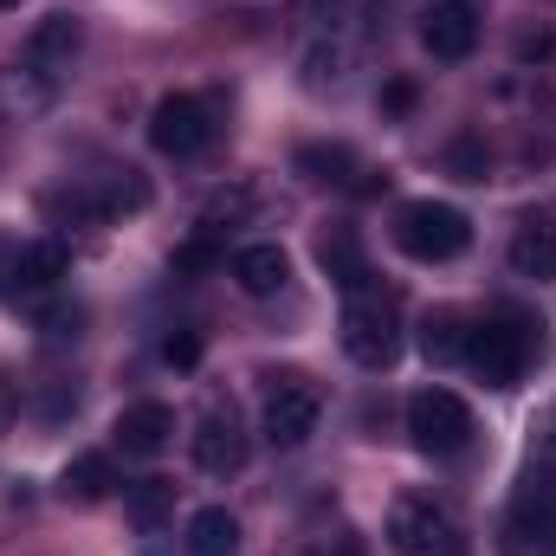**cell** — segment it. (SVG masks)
Wrapping results in <instances>:
<instances>
[{
    "instance_id": "obj_1",
    "label": "cell",
    "mask_w": 556,
    "mask_h": 556,
    "mask_svg": "<svg viewBox=\"0 0 556 556\" xmlns=\"http://www.w3.org/2000/svg\"><path fill=\"white\" fill-rule=\"evenodd\" d=\"M531 350H544V324H525V317H485L466 330V369L485 389H511L525 376Z\"/></svg>"
},
{
    "instance_id": "obj_2",
    "label": "cell",
    "mask_w": 556,
    "mask_h": 556,
    "mask_svg": "<svg viewBox=\"0 0 556 556\" xmlns=\"http://www.w3.org/2000/svg\"><path fill=\"white\" fill-rule=\"evenodd\" d=\"M337 330H343V356L363 363V369H389L395 350H402V317H395V304L376 285L343 298V324Z\"/></svg>"
},
{
    "instance_id": "obj_3",
    "label": "cell",
    "mask_w": 556,
    "mask_h": 556,
    "mask_svg": "<svg viewBox=\"0 0 556 556\" xmlns=\"http://www.w3.org/2000/svg\"><path fill=\"white\" fill-rule=\"evenodd\" d=\"M466 240H472V227H466V214L446 207V201H408V207L395 214V247H402L408 260H420V266L459 260Z\"/></svg>"
},
{
    "instance_id": "obj_4",
    "label": "cell",
    "mask_w": 556,
    "mask_h": 556,
    "mask_svg": "<svg viewBox=\"0 0 556 556\" xmlns=\"http://www.w3.org/2000/svg\"><path fill=\"white\" fill-rule=\"evenodd\" d=\"M46 207H52L59 220H111V214H137V207H149V181H142L137 168H104V175H91V181L52 194Z\"/></svg>"
},
{
    "instance_id": "obj_5",
    "label": "cell",
    "mask_w": 556,
    "mask_h": 556,
    "mask_svg": "<svg viewBox=\"0 0 556 556\" xmlns=\"http://www.w3.org/2000/svg\"><path fill=\"white\" fill-rule=\"evenodd\" d=\"M408 433L427 459H453L472 446V408L453 395V389H420L408 402Z\"/></svg>"
},
{
    "instance_id": "obj_6",
    "label": "cell",
    "mask_w": 556,
    "mask_h": 556,
    "mask_svg": "<svg viewBox=\"0 0 556 556\" xmlns=\"http://www.w3.org/2000/svg\"><path fill=\"white\" fill-rule=\"evenodd\" d=\"M511 551L556 556V466H531L511 492Z\"/></svg>"
},
{
    "instance_id": "obj_7",
    "label": "cell",
    "mask_w": 556,
    "mask_h": 556,
    "mask_svg": "<svg viewBox=\"0 0 556 556\" xmlns=\"http://www.w3.org/2000/svg\"><path fill=\"white\" fill-rule=\"evenodd\" d=\"M149 142H155L162 155L188 162V155H201V149L214 142V111H207L201 98L175 91V98H162V104L149 111Z\"/></svg>"
},
{
    "instance_id": "obj_8",
    "label": "cell",
    "mask_w": 556,
    "mask_h": 556,
    "mask_svg": "<svg viewBox=\"0 0 556 556\" xmlns=\"http://www.w3.org/2000/svg\"><path fill=\"white\" fill-rule=\"evenodd\" d=\"M317 415H324V402H317V389L304 382V376H278L273 395H266V440H273L278 453H291V446H304L311 433H317Z\"/></svg>"
},
{
    "instance_id": "obj_9",
    "label": "cell",
    "mask_w": 556,
    "mask_h": 556,
    "mask_svg": "<svg viewBox=\"0 0 556 556\" xmlns=\"http://www.w3.org/2000/svg\"><path fill=\"white\" fill-rule=\"evenodd\" d=\"M78 46H85V20H78V13H46V20L26 33L20 65H26V72H39V78H52V85H65V72H72Z\"/></svg>"
},
{
    "instance_id": "obj_10",
    "label": "cell",
    "mask_w": 556,
    "mask_h": 556,
    "mask_svg": "<svg viewBox=\"0 0 556 556\" xmlns=\"http://www.w3.org/2000/svg\"><path fill=\"white\" fill-rule=\"evenodd\" d=\"M420 46H427L440 65H459V59L479 46V7H472V0H433L427 20H420Z\"/></svg>"
},
{
    "instance_id": "obj_11",
    "label": "cell",
    "mask_w": 556,
    "mask_h": 556,
    "mask_svg": "<svg viewBox=\"0 0 556 556\" xmlns=\"http://www.w3.org/2000/svg\"><path fill=\"white\" fill-rule=\"evenodd\" d=\"M65 266H72L65 240H26V247L7 253V278H0V291H7V298H39V291H52V285L65 278Z\"/></svg>"
},
{
    "instance_id": "obj_12",
    "label": "cell",
    "mask_w": 556,
    "mask_h": 556,
    "mask_svg": "<svg viewBox=\"0 0 556 556\" xmlns=\"http://www.w3.org/2000/svg\"><path fill=\"white\" fill-rule=\"evenodd\" d=\"M194 466L207 479H227V472L247 466V433H240L233 408H207L201 415V427H194Z\"/></svg>"
},
{
    "instance_id": "obj_13",
    "label": "cell",
    "mask_w": 556,
    "mask_h": 556,
    "mask_svg": "<svg viewBox=\"0 0 556 556\" xmlns=\"http://www.w3.org/2000/svg\"><path fill=\"white\" fill-rule=\"evenodd\" d=\"M111 440H117L130 459H155V453L175 440V408H168V402H137V408H124V415H117Z\"/></svg>"
},
{
    "instance_id": "obj_14",
    "label": "cell",
    "mask_w": 556,
    "mask_h": 556,
    "mask_svg": "<svg viewBox=\"0 0 556 556\" xmlns=\"http://www.w3.org/2000/svg\"><path fill=\"white\" fill-rule=\"evenodd\" d=\"M389 544L402 556H427L446 544V518H440V505L433 498H395V511H389Z\"/></svg>"
},
{
    "instance_id": "obj_15",
    "label": "cell",
    "mask_w": 556,
    "mask_h": 556,
    "mask_svg": "<svg viewBox=\"0 0 556 556\" xmlns=\"http://www.w3.org/2000/svg\"><path fill=\"white\" fill-rule=\"evenodd\" d=\"M233 278H240L247 298H278L285 278H291V260H285V247H273V240H253V247L233 253Z\"/></svg>"
},
{
    "instance_id": "obj_16",
    "label": "cell",
    "mask_w": 556,
    "mask_h": 556,
    "mask_svg": "<svg viewBox=\"0 0 556 556\" xmlns=\"http://www.w3.org/2000/svg\"><path fill=\"white\" fill-rule=\"evenodd\" d=\"M298 175H304V181H324V188H376V181H363L369 168H363L343 142H304V149H298Z\"/></svg>"
},
{
    "instance_id": "obj_17",
    "label": "cell",
    "mask_w": 556,
    "mask_h": 556,
    "mask_svg": "<svg viewBox=\"0 0 556 556\" xmlns=\"http://www.w3.org/2000/svg\"><path fill=\"white\" fill-rule=\"evenodd\" d=\"M511 266H518V278H544V285H556V220L531 214V220L511 233Z\"/></svg>"
},
{
    "instance_id": "obj_18",
    "label": "cell",
    "mask_w": 556,
    "mask_h": 556,
    "mask_svg": "<svg viewBox=\"0 0 556 556\" xmlns=\"http://www.w3.org/2000/svg\"><path fill=\"white\" fill-rule=\"evenodd\" d=\"M52 98H59L52 78H39L26 65H0V117H39Z\"/></svg>"
},
{
    "instance_id": "obj_19",
    "label": "cell",
    "mask_w": 556,
    "mask_h": 556,
    "mask_svg": "<svg viewBox=\"0 0 556 556\" xmlns=\"http://www.w3.org/2000/svg\"><path fill=\"white\" fill-rule=\"evenodd\" d=\"M317 260H324V273L343 285V298H350V291H369V266H363V247H356L350 227H330V233L317 240Z\"/></svg>"
},
{
    "instance_id": "obj_20",
    "label": "cell",
    "mask_w": 556,
    "mask_h": 556,
    "mask_svg": "<svg viewBox=\"0 0 556 556\" xmlns=\"http://www.w3.org/2000/svg\"><path fill=\"white\" fill-rule=\"evenodd\" d=\"M240 551V518L227 505H207L188 518V556H233Z\"/></svg>"
},
{
    "instance_id": "obj_21",
    "label": "cell",
    "mask_w": 556,
    "mask_h": 556,
    "mask_svg": "<svg viewBox=\"0 0 556 556\" xmlns=\"http://www.w3.org/2000/svg\"><path fill=\"white\" fill-rule=\"evenodd\" d=\"M111 459L104 453H78L72 466H65V479H59V492L72 498V505H98V498H111Z\"/></svg>"
},
{
    "instance_id": "obj_22",
    "label": "cell",
    "mask_w": 556,
    "mask_h": 556,
    "mask_svg": "<svg viewBox=\"0 0 556 556\" xmlns=\"http://www.w3.org/2000/svg\"><path fill=\"white\" fill-rule=\"evenodd\" d=\"M420 350H427V363H466V324L453 311H433L420 324Z\"/></svg>"
},
{
    "instance_id": "obj_23",
    "label": "cell",
    "mask_w": 556,
    "mask_h": 556,
    "mask_svg": "<svg viewBox=\"0 0 556 556\" xmlns=\"http://www.w3.org/2000/svg\"><path fill=\"white\" fill-rule=\"evenodd\" d=\"M124 511H130V525H137V531H155V525L175 511V485H168V479H137V485H130V498H124Z\"/></svg>"
},
{
    "instance_id": "obj_24",
    "label": "cell",
    "mask_w": 556,
    "mask_h": 556,
    "mask_svg": "<svg viewBox=\"0 0 556 556\" xmlns=\"http://www.w3.org/2000/svg\"><path fill=\"white\" fill-rule=\"evenodd\" d=\"M446 168H453L459 181H485V149H479V137L453 142V149H446Z\"/></svg>"
},
{
    "instance_id": "obj_25",
    "label": "cell",
    "mask_w": 556,
    "mask_h": 556,
    "mask_svg": "<svg viewBox=\"0 0 556 556\" xmlns=\"http://www.w3.org/2000/svg\"><path fill=\"white\" fill-rule=\"evenodd\" d=\"M78 324H85V311H78V304H52V311L39 317L46 343H72V337H78Z\"/></svg>"
},
{
    "instance_id": "obj_26",
    "label": "cell",
    "mask_w": 556,
    "mask_h": 556,
    "mask_svg": "<svg viewBox=\"0 0 556 556\" xmlns=\"http://www.w3.org/2000/svg\"><path fill=\"white\" fill-rule=\"evenodd\" d=\"M220 260H227L220 247H207V240H194V247H181V253H175V273H207V266H220Z\"/></svg>"
},
{
    "instance_id": "obj_27",
    "label": "cell",
    "mask_w": 556,
    "mask_h": 556,
    "mask_svg": "<svg viewBox=\"0 0 556 556\" xmlns=\"http://www.w3.org/2000/svg\"><path fill=\"white\" fill-rule=\"evenodd\" d=\"M162 356H168L175 369H194V356H201V343H194V337L181 330V337H168V343H162Z\"/></svg>"
},
{
    "instance_id": "obj_28",
    "label": "cell",
    "mask_w": 556,
    "mask_h": 556,
    "mask_svg": "<svg viewBox=\"0 0 556 556\" xmlns=\"http://www.w3.org/2000/svg\"><path fill=\"white\" fill-rule=\"evenodd\" d=\"M382 111H389V117H408V111H415V85H402V78H395V85L382 91Z\"/></svg>"
},
{
    "instance_id": "obj_29",
    "label": "cell",
    "mask_w": 556,
    "mask_h": 556,
    "mask_svg": "<svg viewBox=\"0 0 556 556\" xmlns=\"http://www.w3.org/2000/svg\"><path fill=\"white\" fill-rule=\"evenodd\" d=\"M7 420H13V382H0V433H7Z\"/></svg>"
},
{
    "instance_id": "obj_30",
    "label": "cell",
    "mask_w": 556,
    "mask_h": 556,
    "mask_svg": "<svg viewBox=\"0 0 556 556\" xmlns=\"http://www.w3.org/2000/svg\"><path fill=\"white\" fill-rule=\"evenodd\" d=\"M311 556H330V551H311ZM337 556H356V544H337Z\"/></svg>"
},
{
    "instance_id": "obj_31",
    "label": "cell",
    "mask_w": 556,
    "mask_h": 556,
    "mask_svg": "<svg viewBox=\"0 0 556 556\" xmlns=\"http://www.w3.org/2000/svg\"><path fill=\"white\" fill-rule=\"evenodd\" d=\"M7 253H13V247H7V240H0V278H7Z\"/></svg>"
},
{
    "instance_id": "obj_32",
    "label": "cell",
    "mask_w": 556,
    "mask_h": 556,
    "mask_svg": "<svg viewBox=\"0 0 556 556\" xmlns=\"http://www.w3.org/2000/svg\"><path fill=\"white\" fill-rule=\"evenodd\" d=\"M0 7H20V0H0Z\"/></svg>"
}]
</instances>
